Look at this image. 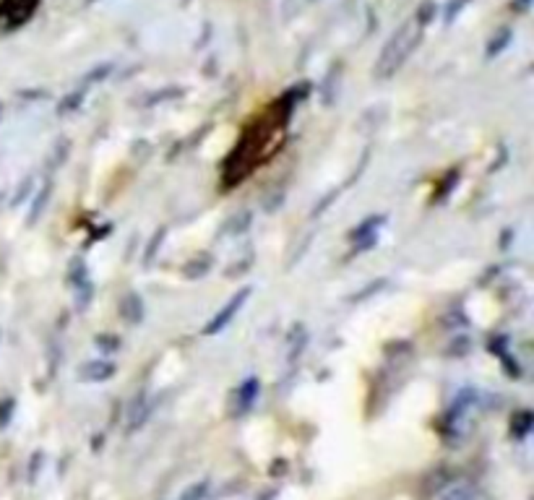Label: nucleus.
<instances>
[{"label":"nucleus","mask_w":534,"mask_h":500,"mask_svg":"<svg viewBox=\"0 0 534 500\" xmlns=\"http://www.w3.org/2000/svg\"><path fill=\"white\" fill-rule=\"evenodd\" d=\"M287 122L290 107L284 100H274L253 110L240 125V133L234 138L232 151L222 165V183L234 188L253 178L261 167H266L282 151L287 141Z\"/></svg>","instance_id":"nucleus-1"}]
</instances>
